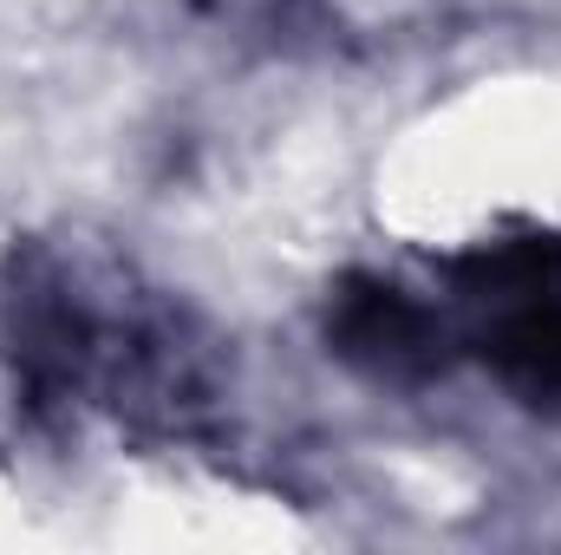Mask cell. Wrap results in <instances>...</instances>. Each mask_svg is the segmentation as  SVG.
<instances>
[{"instance_id":"obj_1","label":"cell","mask_w":561,"mask_h":555,"mask_svg":"<svg viewBox=\"0 0 561 555\" xmlns=\"http://www.w3.org/2000/svg\"><path fill=\"white\" fill-rule=\"evenodd\" d=\"M333 340L379 366V373H419L437 360V320L424 314L412 294L386 287V281H353L340 294V314H333Z\"/></svg>"},{"instance_id":"obj_2","label":"cell","mask_w":561,"mask_h":555,"mask_svg":"<svg viewBox=\"0 0 561 555\" xmlns=\"http://www.w3.org/2000/svg\"><path fill=\"white\" fill-rule=\"evenodd\" d=\"M483 353L496 360L503 380H516L529 393H561V294L503 307V320L483 340Z\"/></svg>"},{"instance_id":"obj_3","label":"cell","mask_w":561,"mask_h":555,"mask_svg":"<svg viewBox=\"0 0 561 555\" xmlns=\"http://www.w3.org/2000/svg\"><path fill=\"white\" fill-rule=\"evenodd\" d=\"M450 275L463 281L470 294H496L503 307L549 301V294H561V242H549V236L496 242V249H477V256H463Z\"/></svg>"}]
</instances>
